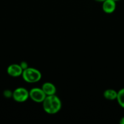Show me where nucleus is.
Returning a JSON list of instances; mask_svg holds the SVG:
<instances>
[{"label": "nucleus", "instance_id": "nucleus-1", "mask_svg": "<svg viewBox=\"0 0 124 124\" xmlns=\"http://www.w3.org/2000/svg\"><path fill=\"white\" fill-rule=\"evenodd\" d=\"M42 103L43 110L49 115L57 113L62 108V102L60 99L55 94L46 96Z\"/></svg>", "mask_w": 124, "mask_h": 124}, {"label": "nucleus", "instance_id": "nucleus-2", "mask_svg": "<svg viewBox=\"0 0 124 124\" xmlns=\"http://www.w3.org/2000/svg\"><path fill=\"white\" fill-rule=\"evenodd\" d=\"M22 77L28 83H35L41 79V74L38 70L34 68L28 67L23 71Z\"/></svg>", "mask_w": 124, "mask_h": 124}, {"label": "nucleus", "instance_id": "nucleus-3", "mask_svg": "<svg viewBox=\"0 0 124 124\" xmlns=\"http://www.w3.org/2000/svg\"><path fill=\"white\" fill-rule=\"evenodd\" d=\"M12 98L17 102H24L29 98V92L25 88L19 87L13 91Z\"/></svg>", "mask_w": 124, "mask_h": 124}, {"label": "nucleus", "instance_id": "nucleus-4", "mask_svg": "<svg viewBox=\"0 0 124 124\" xmlns=\"http://www.w3.org/2000/svg\"><path fill=\"white\" fill-rule=\"evenodd\" d=\"M29 98L37 103L43 102L46 97V94L44 93L43 90L40 88H33L29 92Z\"/></svg>", "mask_w": 124, "mask_h": 124}, {"label": "nucleus", "instance_id": "nucleus-5", "mask_svg": "<svg viewBox=\"0 0 124 124\" xmlns=\"http://www.w3.org/2000/svg\"><path fill=\"white\" fill-rule=\"evenodd\" d=\"M23 70L19 64H13L10 65L7 67V72L9 76L13 78L19 77L21 76Z\"/></svg>", "mask_w": 124, "mask_h": 124}, {"label": "nucleus", "instance_id": "nucleus-6", "mask_svg": "<svg viewBox=\"0 0 124 124\" xmlns=\"http://www.w3.org/2000/svg\"><path fill=\"white\" fill-rule=\"evenodd\" d=\"M116 4L113 0H105L102 4V9L103 12L108 14L113 13L115 10Z\"/></svg>", "mask_w": 124, "mask_h": 124}, {"label": "nucleus", "instance_id": "nucleus-7", "mask_svg": "<svg viewBox=\"0 0 124 124\" xmlns=\"http://www.w3.org/2000/svg\"><path fill=\"white\" fill-rule=\"evenodd\" d=\"M41 89L46 96L53 95L56 93V87L51 82H45L42 85Z\"/></svg>", "mask_w": 124, "mask_h": 124}, {"label": "nucleus", "instance_id": "nucleus-8", "mask_svg": "<svg viewBox=\"0 0 124 124\" xmlns=\"http://www.w3.org/2000/svg\"><path fill=\"white\" fill-rule=\"evenodd\" d=\"M117 92L113 89H107L103 92V96L107 100H115L117 99Z\"/></svg>", "mask_w": 124, "mask_h": 124}, {"label": "nucleus", "instance_id": "nucleus-9", "mask_svg": "<svg viewBox=\"0 0 124 124\" xmlns=\"http://www.w3.org/2000/svg\"><path fill=\"white\" fill-rule=\"evenodd\" d=\"M116 99L119 105L123 108H124V88L120 89L117 92Z\"/></svg>", "mask_w": 124, "mask_h": 124}, {"label": "nucleus", "instance_id": "nucleus-10", "mask_svg": "<svg viewBox=\"0 0 124 124\" xmlns=\"http://www.w3.org/2000/svg\"><path fill=\"white\" fill-rule=\"evenodd\" d=\"M12 94H13V92H11L9 90H6L4 92V96L6 98H10L12 97Z\"/></svg>", "mask_w": 124, "mask_h": 124}, {"label": "nucleus", "instance_id": "nucleus-11", "mask_svg": "<svg viewBox=\"0 0 124 124\" xmlns=\"http://www.w3.org/2000/svg\"><path fill=\"white\" fill-rule=\"evenodd\" d=\"M20 66L22 68V69H23V70H25V69H26L27 68H28L29 67H28V64L27 62H26V61H22L20 63Z\"/></svg>", "mask_w": 124, "mask_h": 124}, {"label": "nucleus", "instance_id": "nucleus-12", "mask_svg": "<svg viewBox=\"0 0 124 124\" xmlns=\"http://www.w3.org/2000/svg\"><path fill=\"white\" fill-rule=\"evenodd\" d=\"M120 124H124V117H122L120 120Z\"/></svg>", "mask_w": 124, "mask_h": 124}, {"label": "nucleus", "instance_id": "nucleus-13", "mask_svg": "<svg viewBox=\"0 0 124 124\" xmlns=\"http://www.w3.org/2000/svg\"><path fill=\"white\" fill-rule=\"evenodd\" d=\"M94 1H97V2H103L105 0H94Z\"/></svg>", "mask_w": 124, "mask_h": 124}, {"label": "nucleus", "instance_id": "nucleus-14", "mask_svg": "<svg viewBox=\"0 0 124 124\" xmlns=\"http://www.w3.org/2000/svg\"><path fill=\"white\" fill-rule=\"evenodd\" d=\"M114 1H115V2H117V1H120V0H113Z\"/></svg>", "mask_w": 124, "mask_h": 124}]
</instances>
